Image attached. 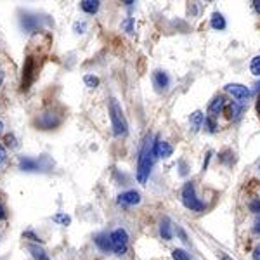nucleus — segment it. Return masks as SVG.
Wrapping results in <instances>:
<instances>
[{
    "label": "nucleus",
    "mask_w": 260,
    "mask_h": 260,
    "mask_svg": "<svg viewBox=\"0 0 260 260\" xmlns=\"http://www.w3.org/2000/svg\"><path fill=\"white\" fill-rule=\"evenodd\" d=\"M24 238H31V240H33V241H40V240H38L37 236H35L33 233H24Z\"/></svg>",
    "instance_id": "obj_30"
},
{
    "label": "nucleus",
    "mask_w": 260,
    "mask_h": 260,
    "mask_svg": "<svg viewBox=\"0 0 260 260\" xmlns=\"http://www.w3.org/2000/svg\"><path fill=\"white\" fill-rule=\"evenodd\" d=\"M61 124V118L54 113H44L40 115L38 118H35V125L42 130H51V129H56L58 125Z\"/></svg>",
    "instance_id": "obj_8"
},
{
    "label": "nucleus",
    "mask_w": 260,
    "mask_h": 260,
    "mask_svg": "<svg viewBox=\"0 0 260 260\" xmlns=\"http://www.w3.org/2000/svg\"><path fill=\"white\" fill-rule=\"evenodd\" d=\"M153 82L160 90H167L168 85H170V78H168V75L165 71H160V69L153 73Z\"/></svg>",
    "instance_id": "obj_12"
},
{
    "label": "nucleus",
    "mask_w": 260,
    "mask_h": 260,
    "mask_svg": "<svg viewBox=\"0 0 260 260\" xmlns=\"http://www.w3.org/2000/svg\"><path fill=\"white\" fill-rule=\"evenodd\" d=\"M257 113H259V117H260V97H259V101H257Z\"/></svg>",
    "instance_id": "obj_35"
},
{
    "label": "nucleus",
    "mask_w": 260,
    "mask_h": 260,
    "mask_svg": "<svg viewBox=\"0 0 260 260\" xmlns=\"http://www.w3.org/2000/svg\"><path fill=\"white\" fill-rule=\"evenodd\" d=\"M52 220L58 224H63V226H68L69 222H71V219H69V215H66V213H56L54 217H52Z\"/></svg>",
    "instance_id": "obj_21"
},
{
    "label": "nucleus",
    "mask_w": 260,
    "mask_h": 260,
    "mask_svg": "<svg viewBox=\"0 0 260 260\" xmlns=\"http://www.w3.org/2000/svg\"><path fill=\"white\" fill-rule=\"evenodd\" d=\"M21 28H23L26 33H37L42 28V17L38 14L24 12L21 17Z\"/></svg>",
    "instance_id": "obj_6"
},
{
    "label": "nucleus",
    "mask_w": 260,
    "mask_h": 260,
    "mask_svg": "<svg viewBox=\"0 0 260 260\" xmlns=\"http://www.w3.org/2000/svg\"><path fill=\"white\" fill-rule=\"evenodd\" d=\"M226 90L240 103H247L252 96V90L248 87L241 85V83H229V85H226Z\"/></svg>",
    "instance_id": "obj_7"
},
{
    "label": "nucleus",
    "mask_w": 260,
    "mask_h": 260,
    "mask_svg": "<svg viewBox=\"0 0 260 260\" xmlns=\"http://www.w3.org/2000/svg\"><path fill=\"white\" fill-rule=\"evenodd\" d=\"M124 26L127 28L129 31H132V19H127V21H125V23H124Z\"/></svg>",
    "instance_id": "obj_31"
},
{
    "label": "nucleus",
    "mask_w": 260,
    "mask_h": 260,
    "mask_svg": "<svg viewBox=\"0 0 260 260\" xmlns=\"http://www.w3.org/2000/svg\"><path fill=\"white\" fill-rule=\"evenodd\" d=\"M220 260H233L229 257V255H226V254H220Z\"/></svg>",
    "instance_id": "obj_34"
},
{
    "label": "nucleus",
    "mask_w": 260,
    "mask_h": 260,
    "mask_svg": "<svg viewBox=\"0 0 260 260\" xmlns=\"http://www.w3.org/2000/svg\"><path fill=\"white\" fill-rule=\"evenodd\" d=\"M111 238V247H113V252L117 255H125L129 247V234L125 229H115L113 233L110 234Z\"/></svg>",
    "instance_id": "obj_4"
},
{
    "label": "nucleus",
    "mask_w": 260,
    "mask_h": 260,
    "mask_svg": "<svg viewBox=\"0 0 260 260\" xmlns=\"http://www.w3.org/2000/svg\"><path fill=\"white\" fill-rule=\"evenodd\" d=\"M254 7H255V10H257V12L260 14V0H255V2H254Z\"/></svg>",
    "instance_id": "obj_32"
},
{
    "label": "nucleus",
    "mask_w": 260,
    "mask_h": 260,
    "mask_svg": "<svg viewBox=\"0 0 260 260\" xmlns=\"http://www.w3.org/2000/svg\"><path fill=\"white\" fill-rule=\"evenodd\" d=\"M205 124V117H203L201 111H195V113L191 115V127L195 132H198L199 129H201V125Z\"/></svg>",
    "instance_id": "obj_18"
},
{
    "label": "nucleus",
    "mask_w": 260,
    "mask_h": 260,
    "mask_svg": "<svg viewBox=\"0 0 260 260\" xmlns=\"http://www.w3.org/2000/svg\"><path fill=\"white\" fill-rule=\"evenodd\" d=\"M250 69L255 76H260V56L252 59V65H250Z\"/></svg>",
    "instance_id": "obj_23"
},
{
    "label": "nucleus",
    "mask_w": 260,
    "mask_h": 260,
    "mask_svg": "<svg viewBox=\"0 0 260 260\" xmlns=\"http://www.w3.org/2000/svg\"><path fill=\"white\" fill-rule=\"evenodd\" d=\"M45 158H42V160H37V158H30V156H21L19 158V170L23 172H38L42 170V161H44Z\"/></svg>",
    "instance_id": "obj_9"
},
{
    "label": "nucleus",
    "mask_w": 260,
    "mask_h": 260,
    "mask_svg": "<svg viewBox=\"0 0 260 260\" xmlns=\"http://www.w3.org/2000/svg\"><path fill=\"white\" fill-rule=\"evenodd\" d=\"M172 259L174 260H191V257H189L184 250H181V248H175V250L172 252Z\"/></svg>",
    "instance_id": "obj_22"
},
{
    "label": "nucleus",
    "mask_w": 260,
    "mask_h": 260,
    "mask_svg": "<svg viewBox=\"0 0 260 260\" xmlns=\"http://www.w3.org/2000/svg\"><path fill=\"white\" fill-rule=\"evenodd\" d=\"M7 217V213H5V206H3V203L0 201V220H3Z\"/></svg>",
    "instance_id": "obj_28"
},
{
    "label": "nucleus",
    "mask_w": 260,
    "mask_h": 260,
    "mask_svg": "<svg viewBox=\"0 0 260 260\" xmlns=\"http://www.w3.org/2000/svg\"><path fill=\"white\" fill-rule=\"evenodd\" d=\"M28 252H30L35 260H51L44 248H40L38 245H28Z\"/></svg>",
    "instance_id": "obj_16"
},
{
    "label": "nucleus",
    "mask_w": 260,
    "mask_h": 260,
    "mask_svg": "<svg viewBox=\"0 0 260 260\" xmlns=\"http://www.w3.org/2000/svg\"><path fill=\"white\" fill-rule=\"evenodd\" d=\"M254 260H260V245L255 248V252H254Z\"/></svg>",
    "instance_id": "obj_29"
},
{
    "label": "nucleus",
    "mask_w": 260,
    "mask_h": 260,
    "mask_svg": "<svg viewBox=\"0 0 260 260\" xmlns=\"http://www.w3.org/2000/svg\"><path fill=\"white\" fill-rule=\"evenodd\" d=\"M83 82H85L89 87H97V85H99V78H97V76H92V75L83 76Z\"/></svg>",
    "instance_id": "obj_24"
},
{
    "label": "nucleus",
    "mask_w": 260,
    "mask_h": 260,
    "mask_svg": "<svg viewBox=\"0 0 260 260\" xmlns=\"http://www.w3.org/2000/svg\"><path fill=\"white\" fill-rule=\"evenodd\" d=\"M154 154H153V139L146 137L142 147H140L139 160H137V181L140 184H146V181L149 179L151 168H153Z\"/></svg>",
    "instance_id": "obj_1"
},
{
    "label": "nucleus",
    "mask_w": 260,
    "mask_h": 260,
    "mask_svg": "<svg viewBox=\"0 0 260 260\" xmlns=\"http://www.w3.org/2000/svg\"><path fill=\"white\" fill-rule=\"evenodd\" d=\"M110 117H111V125H113V132L117 137L127 135L129 132V124L125 120V115L122 106L118 104L117 99L110 101Z\"/></svg>",
    "instance_id": "obj_2"
},
{
    "label": "nucleus",
    "mask_w": 260,
    "mask_h": 260,
    "mask_svg": "<svg viewBox=\"0 0 260 260\" xmlns=\"http://www.w3.org/2000/svg\"><path fill=\"white\" fill-rule=\"evenodd\" d=\"M160 236L163 238L165 241H170L172 240V226H170V220L163 219L160 224Z\"/></svg>",
    "instance_id": "obj_17"
},
{
    "label": "nucleus",
    "mask_w": 260,
    "mask_h": 260,
    "mask_svg": "<svg viewBox=\"0 0 260 260\" xmlns=\"http://www.w3.org/2000/svg\"><path fill=\"white\" fill-rule=\"evenodd\" d=\"M212 28L213 30H224L226 28V19H224V16L220 12H213L212 16Z\"/></svg>",
    "instance_id": "obj_19"
},
{
    "label": "nucleus",
    "mask_w": 260,
    "mask_h": 260,
    "mask_svg": "<svg viewBox=\"0 0 260 260\" xmlns=\"http://www.w3.org/2000/svg\"><path fill=\"white\" fill-rule=\"evenodd\" d=\"M205 124L208 125V132H215L217 125H215V122H213L212 118H206V120H205Z\"/></svg>",
    "instance_id": "obj_27"
},
{
    "label": "nucleus",
    "mask_w": 260,
    "mask_h": 260,
    "mask_svg": "<svg viewBox=\"0 0 260 260\" xmlns=\"http://www.w3.org/2000/svg\"><path fill=\"white\" fill-rule=\"evenodd\" d=\"M0 80H2V73H0Z\"/></svg>",
    "instance_id": "obj_37"
},
{
    "label": "nucleus",
    "mask_w": 260,
    "mask_h": 260,
    "mask_svg": "<svg viewBox=\"0 0 260 260\" xmlns=\"http://www.w3.org/2000/svg\"><path fill=\"white\" fill-rule=\"evenodd\" d=\"M2 129H3V124H2V122H0V132H2Z\"/></svg>",
    "instance_id": "obj_36"
},
{
    "label": "nucleus",
    "mask_w": 260,
    "mask_h": 260,
    "mask_svg": "<svg viewBox=\"0 0 260 260\" xmlns=\"http://www.w3.org/2000/svg\"><path fill=\"white\" fill-rule=\"evenodd\" d=\"M172 153H174V147H172L168 142H165V140L156 139L153 142L154 158H168V156H172Z\"/></svg>",
    "instance_id": "obj_10"
},
{
    "label": "nucleus",
    "mask_w": 260,
    "mask_h": 260,
    "mask_svg": "<svg viewBox=\"0 0 260 260\" xmlns=\"http://www.w3.org/2000/svg\"><path fill=\"white\" fill-rule=\"evenodd\" d=\"M118 205H124V206H132V205H137L140 203V195L137 191H127V193H122L118 196Z\"/></svg>",
    "instance_id": "obj_11"
},
{
    "label": "nucleus",
    "mask_w": 260,
    "mask_h": 260,
    "mask_svg": "<svg viewBox=\"0 0 260 260\" xmlns=\"http://www.w3.org/2000/svg\"><path fill=\"white\" fill-rule=\"evenodd\" d=\"M240 113H241V106L236 103H233L227 110V118H240Z\"/></svg>",
    "instance_id": "obj_20"
},
{
    "label": "nucleus",
    "mask_w": 260,
    "mask_h": 260,
    "mask_svg": "<svg viewBox=\"0 0 260 260\" xmlns=\"http://www.w3.org/2000/svg\"><path fill=\"white\" fill-rule=\"evenodd\" d=\"M99 5H101L99 0H82V2H80L82 10H85L87 14H96L97 10H99Z\"/></svg>",
    "instance_id": "obj_15"
},
{
    "label": "nucleus",
    "mask_w": 260,
    "mask_h": 260,
    "mask_svg": "<svg viewBox=\"0 0 260 260\" xmlns=\"http://www.w3.org/2000/svg\"><path fill=\"white\" fill-rule=\"evenodd\" d=\"M35 73H37V63L31 56H28L24 59V65H23V80H21V90L26 92L28 89L31 87L35 80Z\"/></svg>",
    "instance_id": "obj_5"
},
{
    "label": "nucleus",
    "mask_w": 260,
    "mask_h": 260,
    "mask_svg": "<svg viewBox=\"0 0 260 260\" xmlns=\"http://www.w3.org/2000/svg\"><path fill=\"white\" fill-rule=\"evenodd\" d=\"M5 161H7V151H5V147L0 144V168L5 165Z\"/></svg>",
    "instance_id": "obj_25"
},
{
    "label": "nucleus",
    "mask_w": 260,
    "mask_h": 260,
    "mask_svg": "<svg viewBox=\"0 0 260 260\" xmlns=\"http://www.w3.org/2000/svg\"><path fill=\"white\" fill-rule=\"evenodd\" d=\"M259 170H260V167H259Z\"/></svg>",
    "instance_id": "obj_38"
},
{
    "label": "nucleus",
    "mask_w": 260,
    "mask_h": 260,
    "mask_svg": "<svg viewBox=\"0 0 260 260\" xmlns=\"http://www.w3.org/2000/svg\"><path fill=\"white\" fill-rule=\"evenodd\" d=\"M250 210L254 213H260V199H255V201L250 203Z\"/></svg>",
    "instance_id": "obj_26"
},
{
    "label": "nucleus",
    "mask_w": 260,
    "mask_h": 260,
    "mask_svg": "<svg viewBox=\"0 0 260 260\" xmlns=\"http://www.w3.org/2000/svg\"><path fill=\"white\" fill-rule=\"evenodd\" d=\"M94 243H96L97 247H99L103 252H110V250H113V247H111V238L108 236L106 233L97 234V236L94 238Z\"/></svg>",
    "instance_id": "obj_13"
},
{
    "label": "nucleus",
    "mask_w": 260,
    "mask_h": 260,
    "mask_svg": "<svg viewBox=\"0 0 260 260\" xmlns=\"http://www.w3.org/2000/svg\"><path fill=\"white\" fill-rule=\"evenodd\" d=\"M182 203L188 210L191 212H203L205 210V203L196 196L195 184L193 182H186L184 189H182Z\"/></svg>",
    "instance_id": "obj_3"
},
{
    "label": "nucleus",
    "mask_w": 260,
    "mask_h": 260,
    "mask_svg": "<svg viewBox=\"0 0 260 260\" xmlns=\"http://www.w3.org/2000/svg\"><path fill=\"white\" fill-rule=\"evenodd\" d=\"M224 108H226V99H224V97H215V99L212 101V104L208 106V111L212 117H217V115L222 113Z\"/></svg>",
    "instance_id": "obj_14"
},
{
    "label": "nucleus",
    "mask_w": 260,
    "mask_h": 260,
    "mask_svg": "<svg viewBox=\"0 0 260 260\" xmlns=\"http://www.w3.org/2000/svg\"><path fill=\"white\" fill-rule=\"evenodd\" d=\"M254 231H255V233H257V234H260V219L257 220V224H255V227H254Z\"/></svg>",
    "instance_id": "obj_33"
}]
</instances>
